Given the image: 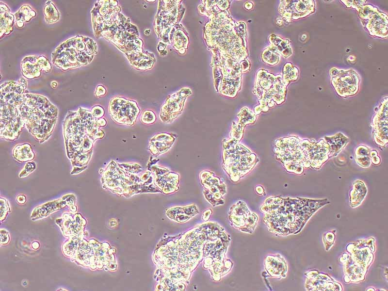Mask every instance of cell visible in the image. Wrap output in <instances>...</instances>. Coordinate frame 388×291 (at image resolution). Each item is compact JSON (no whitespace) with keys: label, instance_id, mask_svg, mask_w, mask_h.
I'll use <instances>...</instances> for the list:
<instances>
[{"label":"cell","instance_id":"1","mask_svg":"<svg viewBox=\"0 0 388 291\" xmlns=\"http://www.w3.org/2000/svg\"><path fill=\"white\" fill-rule=\"evenodd\" d=\"M301 139L295 136L281 139L276 142L277 157L287 170L297 174H302L304 168L310 167L305 153L301 146Z\"/></svg>","mask_w":388,"mask_h":291},{"label":"cell","instance_id":"2","mask_svg":"<svg viewBox=\"0 0 388 291\" xmlns=\"http://www.w3.org/2000/svg\"><path fill=\"white\" fill-rule=\"evenodd\" d=\"M366 0H349L348 7L358 12L361 22L372 35L385 38L388 36V16L371 5L363 4Z\"/></svg>","mask_w":388,"mask_h":291},{"label":"cell","instance_id":"3","mask_svg":"<svg viewBox=\"0 0 388 291\" xmlns=\"http://www.w3.org/2000/svg\"><path fill=\"white\" fill-rule=\"evenodd\" d=\"M329 73L331 83L339 95L346 97L357 92L359 77L356 71L352 69H340L333 67Z\"/></svg>","mask_w":388,"mask_h":291},{"label":"cell","instance_id":"4","mask_svg":"<svg viewBox=\"0 0 388 291\" xmlns=\"http://www.w3.org/2000/svg\"><path fill=\"white\" fill-rule=\"evenodd\" d=\"M301 147L310 166L318 169L330 157V148L324 139L319 142L304 139L301 140Z\"/></svg>","mask_w":388,"mask_h":291},{"label":"cell","instance_id":"5","mask_svg":"<svg viewBox=\"0 0 388 291\" xmlns=\"http://www.w3.org/2000/svg\"><path fill=\"white\" fill-rule=\"evenodd\" d=\"M122 99V98H121ZM113 101L109 107V113L113 120L116 122L123 125H133L137 119L139 110L133 102H119Z\"/></svg>","mask_w":388,"mask_h":291},{"label":"cell","instance_id":"6","mask_svg":"<svg viewBox=\"0 0 388 291\" xmlns=\"http://www.w3.org/2000/svg\"><path fill=\"white\" fill-rule=\"evenodd\" d=\"M283 16L287 18L297 19L304 17L315 11L313 0L284 1Z\"/></svg>","mask_w":388,"mask_h":291},{"label":"cell","instance_id":"7","mask_svg":"<svg viewBox=\"0 0 388 291\" xmlns=\"http://www.w3.org/2000/svg\"><path fill=\"white\" fill-rule=\"evenodd\" d=\"M388 100L382 103L373 120V136L376 143L384 146L388 143Z\"/></svg>","mask_w":388,"mask_h":291},{"label":"cell","instance_id":"8","mask_svg":"<svg viewBox=\"0 0 388 291\" xmlns=\"http://www.w3.org/2000/svg\"><path fill=\"white\" fill-rule=\"evenodd\" d=\"M175 140V138L170 134L159 133L151 139L148 149L154 155L161 154L171 148Z\"/></svg>","mask_w":388,"mask_h":291},{"label":"cell","instance_id":"9","mask_svg":"<svg viewBox=\"0 0 388 291\" xmlns=\"http://www.w3.org/2000/svg\"><path fill=\"white\" fill-rule=\"evenodd\" d=\"M324 139L330 146V157L338 154L348 142V138L340 132L332 136L325 137Z\"/></svg>","mask_w":388,"mask_h":291},{"label":"cell","instance_id":"10","mask_svg":"<svg viewBox=\"0 0 388 291\" xmlns=\"http://www.w3.org/2000/svg\"><path fill=\"white\" fill-rule=\"evenodd\" d=\"M13 155L15 159L22 162L32 160L34 156L32 147L28 144L15 146L13 149Z\"/></svg>","mask_w":388,"mask_h":291},{"label":"cell","instance_id":"11","mask_svg":"<svg viewBox=\"0 0 388 291\" xmlns=\"http://www.w3.org/2000/svg\"><path fill=\"white\" fill-rule=\"evenodd\" d=\"M289 68L285 66L286 72H284V80L288 84L289 81H293L297 79L298 77V69L292 65L291 64L288 63Z\"/></svg>","mask_w":388,"mask_h":291},{"label":"cell","instance_id":"12","mask_svg":"<svg viewBox=\"0 0 388 291\" xmlns=\"http://www.w3.org/2000/svg\"><path fill=\"white\" fill-rule=\"evenodd\" d=\"M156 119V116L153 112L146 111L142 115L141 121L145 124H150L153 123Z\"/></svg>","mask_w":388,"mask_h":291},{"label":"cell","instance_id":"13","mask_svg":"<svg viewBox=\"0 0 388 291\" xmlns=\"http://www.w3.org/2000/svg\"><path fill=\"white\" fill-rule=\"evenodd\" d=\"M35 163L32 162H29L26 164L24 167L20 172V173L19 175V177H25L34 171L35 170Z\"/></svg>","mask_w":388,"mask_h":291},{"label":"cell","instance_id":"14","mask_svg":"<svg viewBox=\"0 0 388 291\" xmlns=\"http://www.w3.org/2000/svg\"><path fill=\"white\" fill-rule=\"evenodd\" d=\"M92 113L94 118H99L103 115L104 111L101 107L96 106L92 109Z\"/></svg>","mask_w":388,"mask_h":291},{"label":"cell","instance_id":"15","mask_svg":"<svg viewBox=\"0 0 388 291\" xmlns=\"http://www.w3.org/2000/svg\"><path fill=\"white\" fill-rule=\"evenodd\" d=\"M370 158L373 163L378 164L380 162V159L377 156V152L375 150L372 151L370 153Z\"/></svg>","mask_w":388,"mask_h":291},{"label":"cell","instance_id":"16","mask_svg":"<svg viewBox=\"0 0 388 291\" xmlns=\"http://www.w3.org/2000/svg\"><path fill=\"white\" fill-rule=\"evenodd\" d=\"M17 201L20 204H23L26 201V197L24 195H20L17 197Z\"/></svg>","mask_w":388,"mask_h":291}]
</instances>
